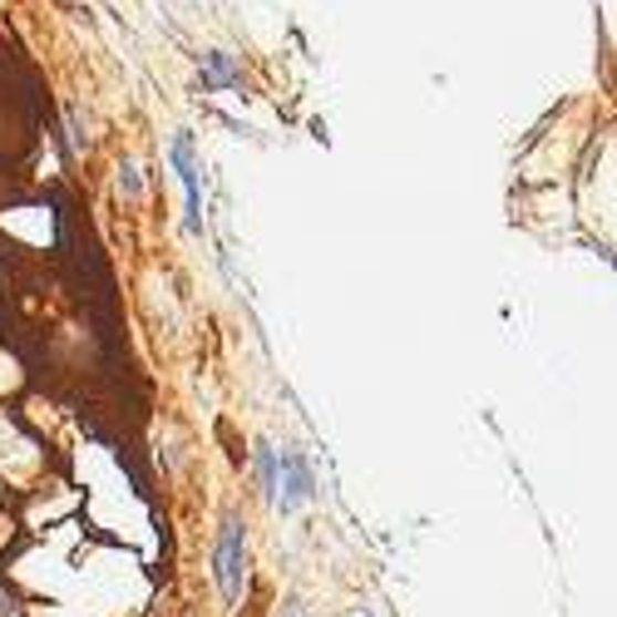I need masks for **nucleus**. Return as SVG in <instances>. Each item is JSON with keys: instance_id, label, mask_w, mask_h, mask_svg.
<instances>
[{"instance_id": "nucleus-1", "label": "nucleus", "mask_w": 617, "mask_h": 617, "mask_svg": "<svg viewBox=\"0 0 617 617\" xmlns=\"http://www.w3.org/2000/svg\"><path fill=\"white\" fill-rule=\"evenodd\" d=\"M218 588H222V603H238L242 598V583H248V529H242L238 514L222 519V534H218Z\"/></svg>"}, {"instance_id": "nucleus-2", "label": "nucleus", "mask_w": 617, "mask_h": 617, "mask_svg": "<svg viewBox=\"0 0 617 617\" xmlns=\"http://www.w3.org/2000/svg\"><path fill=\"white\" fill-rule=\"evenodd\" d=\"M174 168L178 178H184V194H188V232H198V212H203V203H198V164H194V138L178 134L174 138Z\"/></svg>"}, {"instance_id": "nucleus-3", "label": "nucleus", "mask_w": 617, "mask_h": 617, "mask_svg": "<svg viewBox=\"0 0 617 617\" xmlns=\"http://www.w3.org/2000/svg\"><path fill=\"white\" fill-rule=\"evenodd\" d=\"M282 470H286V494H282V504L286 509H296V504H306V499H312V470H306V460H302V454H292V450H286L282 454Z\"/></svg>"}, {"instance_id": "nucleus-4", "label": "nucleus", "mask_w": 617, "mask_h": 617, "mask_svg": "<svg viewBox=\"0 0 617 617\" xmlns=\"http://www.w3.org/2000/svg\"><path fill=\"white\" fill-rule=\"evenodd\" d=\"M203 65H208V84H228V90H238V84H242V70L232 65L228 55H208Z\"/></svg>"}, {"instance_id": "nucleus-5", "label": "nucleus", "mask_w": 617, "mask_h": 617, "mask_svg": "<svg viewBox=\"0 0 617 617\" xmlns=\"http://www.w3.org/2000/svg\"><path fill=\"white\" fill-rule=\"evenodd\" d=\"M252 464H258V484H262V494H276V454L268 450V445H258V454H252Z\"/></svg>"}, {"instance_id": "nucleus-6", "label": "nucleus", "mask_w": 617, "mask_h": 617, "mask_svg": "<svg viewBox=\"0 0 617 617\" xmlns=\"http://www.w3.org/2000/svg\"><path fill=\"white\" fill-rule=\"evenodd\" d=\"M119 188H124L129 198L144 194V178H138V164H119Z\"/></svg>"}, {"instance_id": "nucleus-7", "label": "nucleus", "mask_w": 617, "mask_h": 617, "mask_svg": "<svg viewBox=\"0 0 617 617\" xmlns=\"http://www.w3.org/2000/svg\"><path fill=\"white\" fill-rule=\"evenodd\" d=\"M0 617H15V603L10 598H0Z\"/></svg>"}]
</instances>
